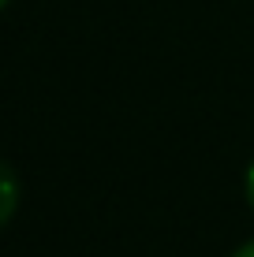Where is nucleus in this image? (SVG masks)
Here are the masks:
<instances>
[{
  "label": "nucleus",
  "mask_w": 254,
  "mask_h": 257,
  "mask_svg": "<svg viewBox=\"0 0 254 257\" xmlns=\"http://www.w3.org/2000/svg\"><path fill=\"white\" fill-rule=\"evenodd\" d=\"M232 257H254V238H250V242H247V246H239V250H235Z\"/></svg>",
  "instance_id": "obj_3"
},
{
  "label": "nucleus",
  "mask_w": 254,
  "mask_h": 257,
  "mask_svg": "<svg viewBox=\"0 0 254 257\" xmlns=\"http://www.w3.org/2000/svg\"><path fill=\"white\" fill-rule=\"evenodd\" d=\"M15 205H19V175L12 172V164L0 161V227L12 220Z\"/></svg>",
  "instance_id": "obj_1"
},
{
  "label": "nucleus",
  "mask_w": 254,
  "mask_h": 257,
  "mask_svg": "<svg viewBox=\"0 0 254 257\" xmlns=\"http://www.w3.org/2000/svg\"><path fill=\"white\" fill-rule=\"evenodd\" d=\"M4 4H8V0H0V8H4Z\"/></svg>",
  "instance_id": "obj_4"
},
{
  "label": "nucleus",
  "mask_w": 254,
  "mask_h": 257,
  "mask_svg": "<svg viewBox=\"0 0 254 257\" xmlns=\"http://www.w3.org/2000/svg\"><path fill=\"white\" fill-rule=\"evenodd\" d=\"M247 201H250V209H254V161L247 168Z\"/></svg>",
  "instance_id": "obj_2"
}]
</instances>
